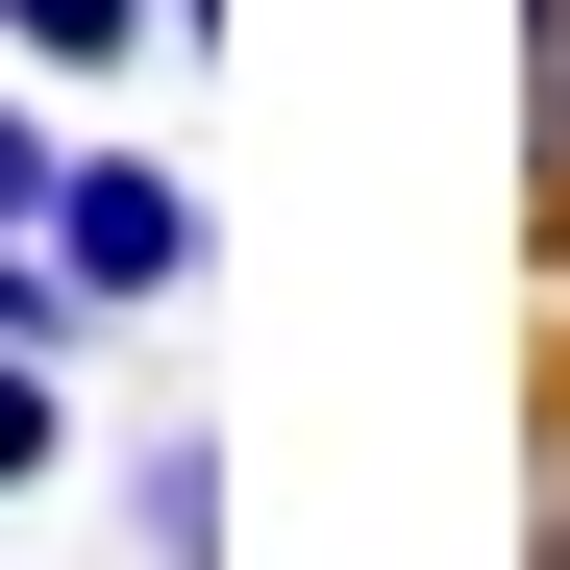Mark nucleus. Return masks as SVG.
Returning a JSON list of instances; mask_svg holds the SVG:
<instances>
[{
	"mask_svg": "<svg viewBox=\"0 0 570 570\" xmlns=\"http://www.w3.org/2000/svg\"><path fill=\"white\" fill-rule=\"evenodd\" d=\"M50 273L75 298H174V273H199V199H174L149 149H75L50 174Z\"/></svg>",
	"mask_w": 570,
	"mask_h": 570,
	"instance_id": "f257e3e1",
	"label": "nucleus"
},
{
	"mask_svg": "<svg viewBox=\"0 0 570 570\" xmlns=\"http://www.w3.org/2000/svg\"><path fill=\"white\" fill-rule=\"evenodd\" d=\"M521 199H546V248H570V0H521Z\"/></svg>",
	"mask_w": 570,
	"mask_h": 570,
	"instance_id": "f03ea898",
	"label": "nucleus"
},
{
	"mask_svg": "<svg viewBox=\"0 0 570 570\" xmlns=\"http://www.w3.org/2000/svg\"><path fill=\"white\" fill-rule=\"evenodd\" d=\"M125 26H149V0H0V50H50V75H100Z\"/></svg>",
	"mask_w": 570,
	"mask_h": 570,
	"instance_id": "7ed1b4c3",
	"label": "nucleus"
},
{
	"mask_svg": "<svg viewBox=\"0 0 570 570\" xmlns=\"http://www.w3.org/2000/svg\"><path fill=\"white\" fill-rule=\"evenodd\" d=\"M50 471V347H0V497Z\"/></svg>",
	"mask_w": 570,
	"mask_h": 570,
	"instance_id": "20e7f679",
	"label": "nucleus"
},
{
	"mask_svg": "<svg viewBox=\"0 0 570 570\" xmlns=\"http://www.w3.org/2000/svg\"><path fill=\"white\" fill-rule=\"evenodd\" d=\"M50 323H75V273H50L26 224H0V347H50Z\"/></svg>",
	"mask_w": 570,
	"mask_h": 570,
	"instance_id": "39448f33",
	"label": "nucleus"
},
{
	"mask_svg": "<svg viewBox=\"0 0 570 570\" xmlns=\"http://www.w3.org/2000/svg\"><path fill=\"white\" fill-rule=\"evenodd\" d=\"M50 174H75V149H50L26 100H0V224H26V248H50Z\"/></svg>",
	"mask_w": 570,
	"mask_h": 570,
	"instance_id": "423d86ee",
	"label": "nucleus"
},
{
	"mask_svg": "<svg viewBox=\"0 0 570 570\" xmlns=\"http://www.w3.org/2000/svg\"><path fill=\"white\" fill-rule=\"evenodd\" d=\"M546 570H570V497H546Z\"/></svg>",
	"mask_w": 570,
	"mask_h": 570,
	"instance_id": "0eeeda50",
	"label": "nucleus"
}]
</instances>
